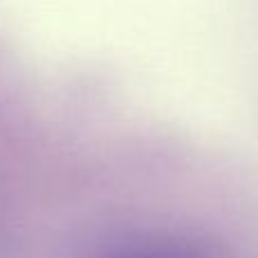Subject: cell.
<instances>
[{
    "label": "cell",
    "mask_w": 258,
    "mask_h": 258,
    "mask_svg": "<svg viewBox=\"0 0 258 258\" xmlns=\"http://www.w3.org/2000/svg\"><path fill=\"white\" fill-rule=\"evenodd\" d=\"M102 258H213L204 245L188 238H147L122 245Z\"/></svg>",
    "instance_id": "1"
}]
</instances>
